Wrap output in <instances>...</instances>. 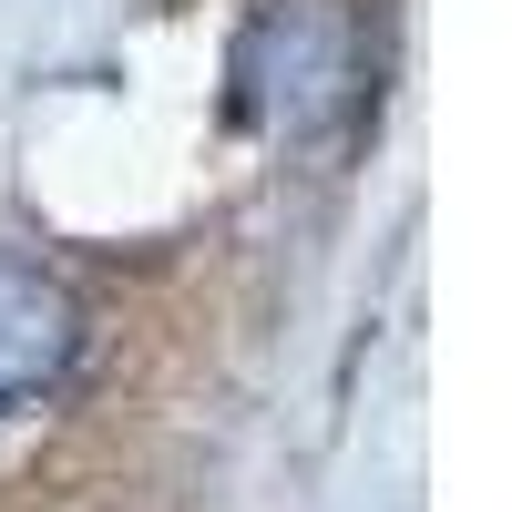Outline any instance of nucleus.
Returning a JSON list of instances; mask_svg holds the SVG:
<instances>
[{
  "mask_svg": "<svg viewBox=\"0 0 512 512\" xmlns=\"http://www.w3.org/2000/svg\"><path fill=\"white\" fill-rule=\"evenodd\" d=\"M379 103V41L359 0H256L236 31V113L267 144H338Z\"/></svg>",
  "mask_w": 512,
  "mask_h": 512,
  "instance_id": "1",
  "label": "nucleus"
},
{
  "mask_svg": "<svg viewBox=\"0 0 512 512\" xmlns=\"http://www.w3.org/2000/svg\"><path fill=\"white\" fill-rule=\"evenodd\" d=\"M72 349H82L72 287L52 267H31V256H0V431L72 379Z\"/></svg>",
  "mask_w": 512,
  "mask_h": 512,
  "instance_id": "2",
  "label": "nucleus"
}]
</instances>
